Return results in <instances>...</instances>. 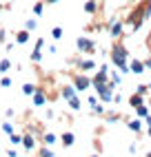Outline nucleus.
Segmentation results:
<instances>
[]
</instances>
